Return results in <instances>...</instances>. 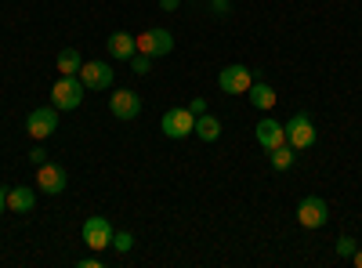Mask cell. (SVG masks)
Instances as JSON below:
<instances>
[{"label":"cell","instance_id":"6da1fadb","mask_svg":"<svg viewBox=\"0 0 362 268\" xmlns=\"http://www.w3.org/2000/svg\"><path fill=\"white\" fill-rule=\"evenodd\" d=\"M83 95H87V87L80 76H58V83L51 87V105L58 112H73V109H80Z\"/></svg>","mask_w":362,"mask_h":268},{"label":"cell","instance_id":"7a4b0ae2","mask_svg":"<svg viewBox=\"0 0 362 268\" xmlns=\"http://www.w3.org/2000/svg\"><path fill=\"white\" fill-rule=\"evenodd\" d=\"M160 131H163L167 138H174V141L196 134V116H192V109H189V105L167 109V112H163V120H160Z\"/></svg>","mask_w":362,"mask_h":268},{"label":"cell","instance_id":"3957f363","mask_svg":"<svg viewBox=\"0 0 362 268\" xmlns=\"http://www.w3.org/2000/svg\"><path fill=\"white\" fill-rule=\"evenodd\" d=\"M283 127H286V145H293L297 153H300V148H312V145H315V124H312L308 112H293Z\"/></svg>","mask_w":362,"mask_h":268},{"label":"cell","instance_id":"277c9868","mask_svg":"<svg viewBox=\"0 0 362 268\" xmlns=\"http://www.w3.org/2000/svg\"><path fill=\"white\" fill-rule=\"evenodd\" d=\"M329 221V206L322 196H305L297 203V225L300 228H322Z\"/></svg>","mask_w":362,"mask_h":268},{"label":"cell","instance_id":"5b68a950","mask_svg":"<svg viewBox=\"0 0 362 268\" xmlns=\"http://www.w3.org/2000/svg\"><path fill=\"white\" fill-rule=\"evenodd\" d=\"M54 127H58V109H54V105L33 109V112L25 116V131H29V138H33V141L51 138V134H54Z\"/></svg>","mask_w":362,"mask_h":268},{"label":"cell","instance_id":"8992f818","mask_svg":"<svg viewBox=\"0 0 362 268\" xmlns=\"http://www.w3.org/2000/svg\"><path fill=\"white\" fill-rule=\"evenodd\" d=\"M66 185H69V174H66V167L62 163H40L37 167V189L40 192H47V196H58V192H66Z\"/></svg>","mask_w":362,"mask_h":268},{"label":"cell","instance_id":"52a82bcc","mask_svg":"<svg viewBox=\"0 0 362 268\" xmlns=\"http://www.w3.org/2000/svg\"><path fill=\"white\" fill-rule=\"evenodd\" d=\"M83 243L95 250V254L105 250V247H112V225H109V218H102V214L87 218L83 221Z\"/></svg>","mask_w":362,"mask_h":268},{"label":"cell","instance_id":"ba28073f","mask_svg":"<svg viewBox=\"0 0 362 268\" xmlns=\"http://www.w3.org/2000/svg\"><path fill=\"white\" fill-rule=\"evenodd\" d=\"M138 51L148 54V58H163L174 51V37L170 29H145V33L138 37Z\"/></svg>","mask_w":362,"mask_h":268},{"label":"cell","instance_id":"9c48e42d","mask_svg":"<svg viewBox=\"0 0 362 268\" xmlns=\"http://www.w3.org/2000/svg\"><path fill=\"white\" fill-rule=\"evenodd\" d=\"M250 83H254V73L247 66H225L221 76H218V87L225 95H247Z\"/></svg>","mask_w":362,"mask_h":268},{"label":"cell","instance_id":"30bf717a","mask_svg":"<svg viewBox=\"0 0 362 268\" xmlns=\"http://www.w3.org/2000/svg\"><path fill=\"white\" fill-rule=\"evenodd\" d=\"M112 66L109 62H83L80 66V80H83V87H87V91H105V87H112Z\"/></svg>","mask_w":362,"mask_h":268},{"label":"cell","instance_id":"8fae6325","mask_svg":"<svg viewBox=\"0 0 362 268\" xmlns=\"http://www.w3.org/2000/svg\"><path fill=\"white\" fill-rule=\"evenodd\" d=\"M109 112L116 116V120H134V116L141 112V98H138V91H131V87H119V91H112V98H109Z\"/></svg>","mask_w":362,"mask_h":268},{"label":"cell","instance_id":"7c38bea8","mask_svg":"<svg viewBox=\"0 0 362 268\" xmlns=\"http://www.w3.org/2000/svg\"><path fill=\"white\" fill-rule=\"evenodd\" d=\"M254 138H257V145L268 153V148H276V145L286 141V127H283L279 120H272V116H264V120H257V127H254Z\"/></svg>","mask_w":362,"mask_h":268},{"label":"cell","instance_id":"4fadbf2b","mask_svg":"<svg viewBox=\"0 0 362 268\" xmlns=\"http://www.w3.org/2000/svg\"><path fill=\"white\" fill-rule=\"evenodd\" d=\"M105 47H109V54L116 58V62H131V58L138 54V37H131V33H112L109 40H105Z\"/></svg>","mask_w":362,"mask_h":268},{"label":"cell","instance_id":"5bb4252c","mask_svg":"<svg viewBox=\"0 0 362 268\" xmlns=\"http://www.w3.org/2000/svg\"><path fill=\"white\" fill-rule=\"evenodd\" d=\"M37 206V192L29 189V185H15V189H8V211H15V214H29Z\"/></svg>","mask_w":362,"mask_h":268},{"label":"cell","instance_id":"9a60e30c","mask_svg":"<svg viewBox=\"0 0 362 268\" xmlns=\"http://www.w3.org/2000/svg\"><path fill=\"white\" fill-rule=\"evenodd\" d=\"M250 102H254V109H261V112H272V105H276L279 98H276V87H272V83H250Z\"/></svg>","mask_w":362,"mask_h":268},{"label":"cell","instance_id":"2e32d148","mask_svg":"<svg viewBox=\"0 0 362 268\" xmlns=\"http://www.w3.org/2000/svg\"><path fill=\"white\" fill-rule=\"evenodd\" d=\"M80 66H83V58H80L76 47H62V51H58V73H62V76H76Z\"/></svg>","mask_w":362,"mask_h":268},{"label":"cell","instance_id":"e0dca14e","mask_svg":"<svg viewBox=\"0 0 362 268\" xmlns=\"http://www.w3.org/2000/svg\"><path fill=\"white\" fill-rule=\"evenodd\" d=\"M196 134H199L203 141H218V138H221V120H218V116H210V112L196 116Z\"/></svg>","mask_w":362,"mask_h":268},{"label":"cell","instance_id":"ac0fdd59","mask_svg":"<svg viewBox=\"0 0 362 268\" xmlns=\"http://www.w3.org/2000/svg\"><path fill=\"white\" fill-rule=\"evenodd\" d=\"M293 156H297V148L293 145H276V148H268V163L276 167V170H290L293 167Z\"/></svg>","mask_w":362,"mask_h":268},{"label":"cell","instance_id":"d6986e66","mask_svg":"<svg viewBox=\"0 0 362 268\" xmlns=\"http://www.w3.org/2000/svg\"><path fill=\"white\" fill-rule=\"evenodd\" d=\"M112 247H116L119 254H127V250L134 247V235H131V232H112Z\"/></svg>","mask_w":362,"mask_h":268},{"label":"cell","instance_id":"ffe728a7","mask_svg":"<svg viewBox=\"0 0 362 268\" xmlns=\"http://www.w3.org/2000/svg\"><path fill=\"white\" fill-rule=\"evenodd\" d=\"M148 66H153V58H148V54H141V51L131 58V73H138V76H145V73H148Z\"/></svg>","mask_w":362,"mask_h":268},{"label":"cell","instance_id":"44dd1931","mask_svg":"<svg viewBox=\"0 0 362 268\" xmlns=\"http://www.w3.org/2000/svg\"><path fill=\"white\" fill-rule=\"evenodd\" d=\"M358 247H355V240H351V235H341V240H337V254L341 257H351Z\"/></svg>","mask_w":362,"mask_h":268},{"label":"cell","instance_id":"7402d4cb","mask_svg":"<svg viewBox=\"0 0 362 268\" xmlns=\"http://www.w3.org/2000/svg\"><path fill=\"white\" fill-rule=\"evenodd\" d=\"M29 163H33V167H40V163H47V148H40V145H33V148H29Z\"/></svg>","mask_w":362,"mask_h":268},{"label":"cell","instance_id":"603a6c76","mask_svg":"<svg viewBox=\"0 0 362 268\" xmlns=\"http://www.w3.org/2000/svg\"><path fill=\"white\" fill-rule=\"evenodd\" d=\"M210 11H214L218 18H225L232 11V4H228V0H210Z\"/></svg>","mask_w":362,"mask_h":268},{"label":"cell","instance_id":"cb8c5ba5","mask_svg":"<svg viewBox=\"0 0 362 268\" xmlns=\"http://www.w3.org/2000/svg\"><path fill=\"white\" fill-rule=\"evenodd\" d=\"M189 109H192V116H203V112H206V102H203V98H192Z\"/></svg>","mask_w":362,"mask_h":268},{"label":"cell","instance_id":"d4e9b609","mask_svg":"<svg viewBox=\"0 0 362 268\" xmlns=\"http://www.w3.org/2000/svg\"><path fill=\"white\" fill-rule=\"evenodd\" d=\"M98 264H102V261H98V254H90V257H83V261H80V268H98Z\"/></svg>","mask_w":362,"mask_h":268},{"label":"cell","instance_id":"484cf974","mask_svg":"<svg viewBox=\"0 0 362 268\" xmlns=\"http://www.w3.org/2000/svg\"><path fill=\"white\" fill-rule=\"evenodd\" d=\"M160 8H163V11H177L181 0H160Z\"/></svg>","mask_w":362,"mask_h":268},{"label":"cell","instance_id":"4316f807","mask_svg":"<svg viewBox=\"0 0 362 268\" xmlns=\"http://www.w3.org/2000/svg\"><path fill=\"white\" fill-rule=\"evenodd\" d=\"M8 211V189H0V214Z\"/></svg>","mask_w":362,"mask_h":268},{"label":"cell","instance_id":"83f0119b","mask_svg":"<svg viewBox=\"0 0 362 268\" xmlns=\"http://www.w3.org/2000/svg\"><path fill=\"white\" fill-rule=\"evenodd\" d=\"M351 261H355V268H362V247H358V250L351 254Z\"/></svg>","mask_w":362,"mask_h":268}]
</instances>
